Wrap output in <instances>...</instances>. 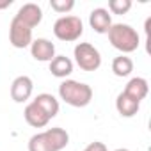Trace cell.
<instances>
[{
	"mask_svg": "<svg viewBox=\"0 0 151 151\" xmlns=\"http://www.w3.org/2000/svg\"><path fill=\"white\" fill-rule=\"evenodd\" d=\"M30 48V53L36 60L39 62H50L53 57H55V45L46 39V37H37L32 41V45L29 46Z\"/></svg>",
	"mask_w": 151,
	"mask_h": 151,
	"instance_id": "9",
	"label": "cell"
},
{
	"mask_svg": "<svg viewBox=\"0 0 151 151\" xmlns=\"http://www.w3.org/2000/svg\"><path fill=\"white\" fill-rule=\"evenodd\" d=\"M50 7L59 14H66L75 7V2L73 0H50Z\"/></svg>",
	"mask_w": 151,
	"mask_h": 151,
	"instance_id": "18",
	"label": "cell"
},
{
	"mask_svg": "<svg viewBox=\"0 0 151 151\" xmlns=\"http://www.w3.org/2000/svg\"><path fill=\"white\" fill-rule=\"evenodd\" d=\"M116 109H117L119 116H123V117H133V116L139 112L140 103L135 101L133 98H130L128 94L119 93L117 98H116Z\"/></svg>",
	"mask_w": 151,
	"mask_h": 151,
	"instance_id": "15",
	"label": "cell"
},
{
	"mask_svg": "<svg viewBox=\"0 0 151 151\" xmlns=\"http://www.w3.org/2000/svg\"><path fill=\"white\" fill-rule=\"evenodd\" d=\"M53 34L57 39L71 43L82 37L84 34V23L78 16H60L53 23Z\"/></svg>",
	"mask_w": 151,
	"mask_h": 151,
	"instance_id": "4",
	"label": "cell"
},
{
	"mask_svg": "<svg viewBox=\"0 0 151 151\" xmlns=\"http://www.w3.org/2000/svg\"><path fill=\"white\" fill-rule=\"evenodd\" d=\"M59 96L64 103H68L75 109H82V107H87L91 103L93 87L84 84V82H78V80L66 78L59 86Z\"/></svg>",
	"mask_w": 151,
	"mask_h": 151,
	"instance_id": "2",
	"label": "cell"
},
{
	"mask_svg": "<svg viewBox=\"0 0 151 151\" xmlns=\"http://www.w3.org/2000/svg\"><path fill=\"white\" fill-rule=\"evenodd\" d=\"M50 119H53L57 114H59V100L53 96V94H50V93H41V94H37L34 100H32Z\"/></svg>",
	"mask_w": 151,
	"mask_h": 151,
	"instance_id": "14",
	"label": "cell"
},
{
	"mask_svg": "<svg viewBox=\"0 0 151 151\" xmlns=\"http://www.w3.org/2000/svg\"><path fill=\"white\" fill-rule=\"evenodd\" d=\"M84 151H109V149H107V146H105L103 142H100V140H94V142L87 144V146L84 147Z\"/></svg>",
	"mask_w": 151,
	"mask_h": 151,
	"instance_id": "19",
	"label": "cell"
},
{
	"mask_svg": "<svg viewBox=\"0 0 151 151\" xmlns=\"http://www.w3.org/2000/svg\"><path fill=\"white\" fill-rule=\"evenodd\" d=\"M50 73L57 78H68L69 75L73 73V60L66 55H55L50 62Z\"/></svg>",
	"mask_w": 151,
	"mask_h": 151,
	"instance_id": "12",
	"label": "cell"
},
{
	"mask_svg": "<svg viewBox=\"0 0 151 151\" xmlns=\"http://www.w3.org/2000/svg\"><path fill=\"white\" fill-rule=\"evenodd\" d=\"M116 151H130V149H126V147H117Z\"/></svg>",
	"mask_w": 151,
	"mask_h": 151,
	"instance_id": "21",
	"label": "cell"
},
{
	"mask_svg": "<svg viewBox=\"0 0 151 151\" xmlns=\"http://www.w3.org/2000/svg\"><path fill=\"white\" fill-rule=\"evenodd\" d=\"M13 4V0H4V2H0V9H6Z\"/></svg>",
	"mask_w": 151,
	"mask_h": 151,
	"instance_id": "20",
	"label": "cell"
},
{
	"mask_svg": "<svg viewBox=\"0 0 151 151\" xmlns=\"http://www.w3.org/2000/svg\"><path fill=\"white\" fill-rule=\"evenodd\" d=\"M34 37H32V29L27 27L25 23H22L20 20L13 18L11 20V25H9V43L14 46V48H29L32 45Z\"/></svg>",
	"mask_w": 151,
	"mask_h": 151,
	"instance_id": "6",
	"label": "cell"
},
{
	"mask_svg": "<svg viewBox=\"0 0 151 151\" xmlns=\"http://www.w3.org/2000/svg\"><path fill=\"white\" fill-rule=\"evenodd\" d=\"M89 25L98 34H107L112 27V16L105 7H96L89 14Z\"/></svg>",
	"mask_w": 151,
	"mask_h": 151,
	"instance_id": "10",
	"label": "cell"
},
{
	"mask_svg": "<svg viewBox=\"0 0 151 151\" xmlns=\"http://www.w3.org/2000/svg\"><path fill=\"white\" fill-rule=\"evenodd\" d=\"M75 62L84 71H96L101 66V53L91 43H78L73 50Z\"/></svg>",
	"mask_w": 151,
	"mask_h": 151,
	"instance_id": "5",
	"label": "cell"
},
{
	"mask_svg": "<svg viewBox=\"0 0 151 151\" xmlns=\"http://www.w3.org/2000/svg\"><path fill=\"white\" fill-rule=\"evenodd\" d=\"M107 34H109L110 45L116 50H119L121 55L135 52L140 45V37H139L137 30L128 23H112V27Z\"/></svg>",
	"mask_w": 151,
	"mask_h": 151,
	"instance_id": "3",
	"label": "cell"
},
{
	"mask_svg": "<svg viewBox=\"0 0 151 151\" xmlns=\"http://www.w3.org/2000/svg\"><path fill=\"white\" fill-rule=\"evenodd\" d=\"M69 144V133L60 128H48L29 139V151H62Z\"/></svg>",
	"mask_w": 151,
	"mask_h": 151,
	"instance_id": "1",
	"label": "cell"
},
{
	"mask_svg": "<svg viewBox=\"0 0 151 151\" xmlns=\"http://www.w3.org/2000/svg\"><path fill=\"white\" fill-rule=\"evenodd\" d=\"M112 71L116 77L119 78H124L133 71V60L128 57V55H119L112 60Z\"/></svg>",
	"mask_w": 151,
	"mask_h": 151,
	"instance_id": "16",
	"label": "cell"
},
{
	"mask_svg": "<svg viewBox=\"0 0 151 151\" xmlns=\"http://www.w3.org/2000/svg\"><path fill=\"white\" fill-rule=\"evenodd\" d=\"M124 94H128L130 98H133L135 101H142L146 96H147V93H149V86H147V80L146 78H142V77H133V78H130L128 80V84H126V87H124V91H123Z\"/></svg>",
	"mask_w": 151,
	"mask_h": 151,
	"instance_id": "11",
	"label": "cell"
},
{
	"mask_svg": "<svg viewBox=\"0 0 151 151\" xmlns=\"http://www.w3.org/2000/svg\"><path fill=\"white\" fill-rule=\"evenodd\" d=\"M132 9V0H110L109 9L112 14H126Z\"/></svg>",
	"mask_w": 151,
	"mask_h": 151,
	"instance_id": "17",
	"label": "cell"
},
{
	"mask_svg": "<svg viewBox=\"0 0 151 151\" xmlns=\"http://www.w3.org/2000/svg\"><path fill=\"white\" fill-rule=\"evenodd\" d=\"M32 91H34V82L27 75H20L11 84V98L16 103H25L32 96Z\"/></svg>",
	"mask_w": 151,
	"mask_h": 151,
	"instance_id": "7",
	"label": "cell"
},
{
	"mask_svg": "<svg viewBox=\"0 0 151 151\" xmlns=\"http://www.w3.org/2000/svg\"><path fill=\"white\" fill-rule=\"evenodd\" d=\"M23 117H25V121H27L30 126H34V128H45V126L50 123V117H48L34 101H30V103L25 107Z\"/></svg>",
	"mask_w": 151,
	"mask_h": 151,
	"instance_id": "13",
	"label": "cell"
},
{
	"mask_svg": "<svg viewBox=\"0 0 151 151\" xmlns=\"http://www.w3.org/2000/svg\"><path fill=\"white\" fill-rule=\"evenodd\" d=\"M14 18L20 20L22 23H25L27 27L34 29V27H37V25L41 23V20H43V11H41V7H39L37 4L29 2V4H23V6L18 9V13L14 14Z\"/></svg>",
	"mask_w": 151,
	"mask_h": 151,
	"instance_id": "8",
	"label": "cell"
}]
</instances>
